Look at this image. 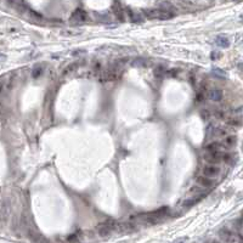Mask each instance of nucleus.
I'll use <instances>...</instances> for the list:
<instances>
[{
	"mask_svg": "<svg viewBox=\"0 0 243 243\" xmlns=\"http://www.w3.org/2000/svg\"><path fill=\"white\" fill-rule=\"evenodd\" d=\"M85 19H86L85 12L78 9V10L72 15V17H71V22H72V23H82V22L85 21Z\"/></svg>",
	"mask_w": 243,
	"mask_h": 243,
	"instance_id": "obj_5",
	"label": "nucleus"
},
{
	"mask_svg": "<svg viewBox=\"0 0 243 243\" xmlns=\"http://www.w3.org/2000/svg\"><path fill=\"white\" fill-rule=\"evenodd\" d=\"M131 65L135 66V67H145L147 65V62H146V60H144V58H136V60L133 61Z\"/></svg>",
	"mask_w": 243,
	"mask_h": 243,
	"instance_id": "obj_12",
	"label": "nucleus"
},
{
	"mask_svg": "<svg viewBox=\"0 0 243 243\" xmlns=\"http://www.w3.org/2000/svg\"><path fill=\"white\" fill-rule=\"evenodd\" d=\"M208 97L212 101H221L222 99V91L221 90H218V89H213L208 92Z\"/></svg>",
	"mask_w": 243,
	"mask_h": 243,
	"instance_id": "obj_6",
	"label": "nucleus"
},
{
	"mask_svg": "<svg viewBox=\"0 0 243 243\" xmlns=\"http://www.w3.org/2000/svg\"><path fill=\"white\" fill-rule=\"evenodd\" d=\"M144 15L147 17V18H157V19H167V18H170L173 17V13L168 12V10H159V9H150V10H145L144 11Z\"/></svg>",
	"mask_w": 243,
	"mask_h": 243,
	"instance_id": "obj_1",
	"label": "nucleus"
},
{
	"mask_svg": "<svg viewBox=\"0 0 243 243\" xmlns=\"http://www.w3.org/2000/svg\"><path fill=\"white\" fill-rule=\"evenodd\" d=\"M42 72H43V68H42V67H35V68L33 69V72H32V77H33V78H38L40 74H42Z\"/></svg>",
	"mask_w": 243,
	"mask_h": 243,
	"instance_id": "obj_13",
	"label": "nucleus"
},
{
	"mask_svg": "<svg viewBox=\"0 0 243 243\" xmlns=\"http://www.w3.org/2000/svg\"><path fill=\"white\" fill-rule=\"evenodd\" d=\"M220 237L224 240V241H228V242H236V241H240V238H237L233 233L228 232V231H221L220 232Z\"/></svg>",
	"mask_w": 243,
	"mask_h": 243,
	"instance_id": "obj_8",
	"label": "nucleus"
},
{
	"mask_svg": "<svg viewBox=\"0 0 243 243\" xmlns=\"http://www.w3.org/2000/svg\"><path fill=\"white\" fill-rule=\"evenodd\" d=\"M215 44L220 48H228L230 46V40H228L226 37H217L215 39Z\"/></svg>",
	"mask_w": 243,
	"mask_h": 243,
	"instance_id": "obj_9",
	"label": "nucleus"
},
{
	"mask_svg": "<svg viewBox=\"0 0 243 243\" xmlns=\"http://www.w3.org/2000/svg\"><path fill=\"white\" fill-rule=\"evenodd\" d=\"M203 158L206 162H208V163H210V164H218L219 162L224 160V153H221L220 151L207 152V154H204Z\"/></svg>",
	"mask_w": 243,
	"mask_h": 243,
	"instance_id": "obj_2",
	"label": "nucleus"
},
{
	"mask_svg": "<svg viewBox=\"0 0 243 243\" xmlns=\"http://www.w3.org/2000/svg\"><path fill=\"white\" fill-rule=\"evenodd\" d=\"M235 144H236V136H233V135H228V136H226L224 139L221 145L225 148H231V147H233Z\"/></svg>",
	"mask_w": 243,
	"mask_h": 243,
	"instance_id": "obj_7",
	"label": "nucleus"
},
{
	"mask_svg": "<svg viewBox=\"0 0 243 243\" xmlns=\"http://www.w3.org/2000/svg\"><path fill=\"white\" fill-rule=\"evenodd\" d=\"M197 184L202 187H212L213 185H215V181L213 180V178H208L206 175H202V176L197 178Z\"/></svg>",
	"mask_w": 243,
	"mask_h": 243,
	"instance_id": "obj_4",
	"label": "nucleus"
},
{
	"mask_svg": "<svg viewBox=\"0 0 243 243\" xmlns=\"http://www.w3.org/2000/svg\"><path fill=\"white\" fill-rule=\"evenodd\" d=\"M212 73L214 74L215 78H219V79H225V78L227 77V73H226L225 71H222V69L218 68V67H214L213 71H212Z\"/></svg>",
	"mask_w": 243,
	"mask_h": 243,
	"instance_id": "obj_10",
	"label": "nucleus"
},
{
	"mask_svg": "<svg viewBox=\"0 0 243 243\" xmlns=\"http://www.w3.org/2000/svg\"><path fill=\"white\" fill-rule=\"evenodd\" d=\"M62 34L65 35H77V34H80V32H62Z\"/></svg>",
	"mask_w": 243,
	"mask_h": 243,
	"instance_id": "obj_15",
	"label": "nucleus"
},
{
	"mask_svg": "<svg viewBox=\"0 0 243 243\" xmlns=\"http://www.w3.org/2000/svg\"><path fill=\"white\" fill-rule=\"evenodd\" d=\"M154 73H156V76H158V77L163 76V73H164V69H163V67H158V68H157V71L154 72Z\"/></svg>",
	"mask_w": 243,
	"mask_h": 243,
	"instance_id": "obj_14",
	"label": "nucleus"
},
{
	"mask_svg": "<svg viewBox=\"0 0 243 243\" xmlns=\"http://www.w3.org/2000/svg\"><path fill=\"white\" fill-rule=\"evenodd\" d=\"M220 147H222L221 144L219 142H212V144H209L204 147V150L207 152H214V151H220Z\"/></svg>",
	"mask_w": 243,
	"mask_h": 243,
	"instance_id": "obj_11",
	"label": "nucleus"
},
{
	"mask_svg": "<svg viewBox=\"0 0 243 243\" xmlns=\"http://www.w3.org/2000/svg\"><path fill=\"white\" fill-rule=\"evenodd\" d=\"M202 171H203V175H206L208 178H215L220 174V168L218 165L210 164V165H206Z\"/></svg>",
	"mask_w": 243,
	"mask_h": 243,
	"instance_id": "obj_3",
	"label": "nucleus"
}]
</instances>
